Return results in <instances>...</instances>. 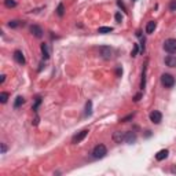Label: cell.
Returning <instances> with one entry per match:
<instances>
[{
  "label": "cell",
  "mask_w": 176,
  "mask_h": 176,
  "mask_svg": "<svg viewBox=\"0 0 176 176\" xmlns=\"http://www.w3.org/2000/svg\"><path fill=\"white\" fill-rule=\"evenodd\" d=\"M106 153H107V148H106V146H105V145L95 146V147H94V150H92L94 158H103V157L106 156Z\"/></svg>",
  "instance_id": "cell-1"
},
{
  "label": "cell",
  "mask_w": 176,
  "mask_h": 176,
  "mask_svg": "<svg viewBox=\"0 0 176 176\" xmlns=\"http://www.w3.org/2000/svg\"><path fill=\"white\" fill-rule=\"evenodd\" d=\"M164 50L167 52H169V54H175L176 52V40L175 38H168V40H165Z\"/></svg>",
  "instance_id": "cell-2"
},
{
  "label": "cell",
  "mask_w": 176,
  "mask_h": 176,
  "mask_svg": "<svg viewBox=\"0 0 176 176\" xmlns=\"http://www.w3.org/2000/svg\"><path fill=\"white\" fill-rule=\"evenodd\" d=\"M161 82H162V85H165L167 88H170L175 85V77L170 76V74H162Z\"/></svg>",
  "instance_id": "cell-3"
},
{
  "label": "cell",
  "mask_w": 176,
  "mask_h": 176,
  "mask_svg": "<svg viewBox=\"0 0 176 176\" xmlns=\"http://www.w3.org/2000/svg\"><path fill=\"white\" fill-rule=\"evenodd\" d=\"M162 120V114L158 112V110H154V112L150 113V121L154 124H160Z\"/></svg>",
  "instance_id": "cell-4"
},
{
  "label": "cell",
  "mask_w": 176,
  "mask_h": 176,
  "mask_svg": "<svg viewBox=\"0 0 176 176\" xmlns=\"http://www.w3.org/2000/svg\"><path fill=\"white\" fill-rule=\"evenodd\" d=\"M99 52H101V55L105 59H110V57H112V48L110 47H101Z\"/></svg>",
  "instance_id": "cell-5"
},
{
  "label": "cell",
  "mask_w": 176,
  "mask_h": 176,
  "mask_svg": "<svg viewBox=\"0 0 176 176\" xmlns=\"http://www.w3.org/2000/svg\"><path fill=\"white\" fill-rule=\"evenodd\" d=\"M87 135H88V129H84V131L79 132L76 136H73V140H72V142H73V143H80L85 136H87Z\"/></svg>",
  "instance_id": "cell-6"
},
{
  "label": "cell",
  "mask_w": 176,
  "mask_h": 176,
  "mask_svg": "<svg viewBox=\"0 0 176 176\" xmlns=\"http://www.w3.org/2000/svg\"><path fill=\"white\" fill-rule=\"evenodd\" d=\"M113 139H114L116 143L125 142V132H116V134L113 135Z\"/></svg>",
  "instance_id": "cell-7"
},
{
  "label": "cell",
  "mask_w": 176,
  "mask_h": 176,
  "mask_svg": "<svg viewBox=\"0 0 176 176\" xmlns=\"http://www.w3.org/2000/svg\"><path fill=\"white\" fill-rule=\"evenodd\" d=\"M14 59H15L16 62L19 63V65H24V63H25V57H24V54H22L21 51H18V50L14 52Z\"/></svg>",
  "instance_id": "cell-8"
},
{
  "label": "cell",
  "mask_w": 176,
  "mask_h": 176,
  "mask_svg": "<svg viewBox=\"0 0 176 176\" xmlns=\"http://www.w3.org/2000/svg\"><path fill=\"white\" fill-rule=\"evenodd\" d=\"M168 154H169V151H168L167 148H164V150H160L158 153L156 154V160H157V161H162V160H165L168 157Z\"/></svg>",
  "instance_id": "cell-9"
},
{
  "label": "cell",
  "mask_w": 176,
  "mask_h": 176,
  "mask_svg": "<svg viewBox=\"0 0 176 176\" xmlns=\"http://www.w3.org/2000/svg\"><path fill=\"white\" fill-rule=\"evenodd\" d=\"M30 32H32L36 37H41V36H43V29H41L40 26H37V25H33V26H30Z\"/></svg>",
  "instance_id": "cell-10"
},
{
  "label": "cell",
  "mask_w": 176,
  "mask_h": 176,
  "mask_svg": "<svg viewBox=\"0 0 176 176\" xmlns=\"http://www.w3.org/2000/svg\"><path fill=\"white\" fill-rule=\"evenodd\" d=\"M165 63H167V66H169V68H176V57H173V55L167 57L165 58Z\"/></svg>",
  "instance_id": "cell-11"
},
{
  "label": "cell",
  "mask_w": 176,
  "mask_h": 176,
  "mask_svg": "<svg viewBox=\"0 0 176 176\" xmlns=\"http://www.w3.org/2000/svg\"><path fill=\"white\" fill-rule=\"evenodd\" d=\"M135 140H136V135H135L134 132H125V142L127 143L132 145V143H135Z\"/></svg>",
  "instance_id": "cell-12"
},
{
  "label": "cell",
  "mask_w": 176,
  "mask_h": 176,
  "mask_svg": "<svg viewBox=\"0 0 176 176\" xmlns=\"http://www.w3.org/2000/svg\"><path fill=\"white\" fill-rule=\"evenodd\" d=\"M41 52H43L44 59H48V58H50V51H48V46H47V44H41Z\"/></svg>",
  "instance_id": "cell-13"
},
{
  "label": "cell",
  "mask_w": 176,
  "mask_h": 176,
  "mask_svg": "<svg viewBox=\"0 0 176 176\" xmlns=\"http://www.w3.org/2000/svg\"><path fill=\"white\" fill-rule=\"evenodd\" d=\"M154 29H156V21L147 22V26H146V32H147V33H153Z\"/></svg>",
  "instance_id": "cell-14"
},
{
  "label": "cell",
  "mask_w": 176,
  "mask_h": 176,
  "mask_svg": "<svg viewBox=\"0 0 176 176\" xmlns=\"http://www.w3.org/2000/svg\"><path fill=\"white\" fill-rule=\"evenodd\" d=\"M24 103H25V99L22 98V96H16L15 102H14V107H19L21 105H24Z\"/></svg>",
  "instance_id": "cell-15"
},
{
  "label": "cell",
  "mask_w": 176,
  "mask_h": 176,
  "mask_svg": "<svg viewBox=\"0 0 176 176\" xmlns=\"http://www.w3.org/2000/svg\"><path fill=\"white\" fill-rule=\"evenodd\" d=\"M98 32L99 33H110V32H113V28H110V26H102V28H99Z\"/></svg>",
  "instance_id": "cell-16"
},
{
  "label": "cell",
  "mask_w": 176,
  "mask_h": 176,
  "mask_svg": "<svg viewBox=\"0 0 176 176\" xmlns=\"http://www.w3.org/2000/svg\"><path fill=\"white\" fill-rule=\"evenodd\" d=\"M4 4H6V7L13 8V7H15V6H16V2H15V0H4Z\"/></svg>",
  "instance_id": "cell-17"
},
{
  "label": "cell",
  "mask_w": 176,
  "mask_h": 176,
  "mask_svg": "<svg viewBox=\"0 0 176 176\" xmlns=\"http://www.w3.org/2000/svg\"><path fill=\"white\" fill-rule=\"evenodd\" d=\"M57 14L59 16H63V14H65V7H63V4L61 3L59 6H58V8H57Z\"/></svg>",
  "instance_id": "cell-18"
},
{
  "label": "cell",
  "mask_w": 176,
  "mask_h": 176,
  "mask_svg": "<svg viewBox=\"0 0 176 176\" xmlns=\"http://www.w3.org/2000/svg\"><path fill=\"white\" fill-rule=\"evenodd\" d=\"M91 107H92V103H91V101H88L87 102V105H85V114L87 116H91Z\"/></svg>",
  "instance_id": "cell-19"
},
{
  "label": "cell",
  "mask_w": 176,
  "mask_h": 176,
  "mask_svg": "<svg viewBox=\"0 0 176 176\" xmlns=\"http://www.w3.org/2000/svg\"><path fill=\"white\" fill-rule=\"evenodd\" d=\"M19 25H21V21H16V19L8 22V26H10V28H18Z\"/></svg>",
  "instance_id": "cell-20"
},
{
  "label": "cell",
  "mask_w": 176,
  "mask_h": 176,
  "mask_svg": "<svg viewBox=\"0 0 176 176\" xmlns=\"http://www.w3.org/2000/svg\"><path fill=\"white\" fill-rule=\"evenodd\" d=\"M7 99H8V94L7 92H2V94H0V102H2V103H6V102H7Z\"/></svg>",
  "instance_id": "cell-21"
},
{
  "label": "cell",
  "mask_w": 176,
  "mask_h": 176,
  "mask_svg": "<svg viewBox=\"0 0 176 176\" xmlns=\"http://www.w3.org/2000/svg\"><path fill=\"white\" fill-rule=\"evenodd\" d=\"M169 10H170V11H176V0H170V3H169Z\"/></svg>",
  "instance_id": "cell-22"
},
{
  "label": "cell",
  "mask_w": 176,
  "mask_h": 176,
  "mask_svg": "<svg viewBox=\"0 0 176 176\" xmlns=\"http://www.w3.org/2000/svg\"><path fill=\"white\" fill-rule=\"evenodd\" d=\"M41 103V99L40 98H36V103H35V106H33V110H37V107H38V105Z\"/></svg>",
  "instance_id": "cell-23"
},
{
  "label": "cell",
  "mask_w": 176,
  "mask_h": 176,
  "mask_svg": "<svg viewBox=\"0 0 176 176\" xmlns=\"http://www.w3.org/2000/svg\"><path fill=\"white\" fill-rule=\"evenodd\" d=\"M134 117V114H129L128 117H124V118H121V123H127L128 120H131V118Z\"/></svg>",
  "instance_id": "cell-24"
},
{
  "label": "cell",
  "mask_w": 176,
  "mask_h": 176,
  "mask_svg": "<svg viewBox=\"0 0 176 176\" xmlns=\"http://www.w3.org/2000/svg\"><path fill=\"white\" fill-rule=\"evenodd\" d=\"M116 21H117V22H121V21H123V16H121L120 13L116 14Z\"/></svg>",
  "instance_id": "cell-25"
},
{
  "label": "cell",
  "mask_w": 176,
  "mask_h": 176,
  "mask_svg": "<svg viewBox=\"0 0 176 176\" xmlns=\"http://www.w3.org/2000/svg\"><path fill=\"white\" fill-rule=\"evenodd\" d=\"M6 151H7V146H6L4 143H2V154H4Z\"/></svg>",
  "instance_id": "cell-26"
},
{
  "label": "cell",
  "mask_w": 176,
  "mask_h": 176,
  "mask_svg": "<svg viewBox=\"0 0 176 176\" xmlns=\"http://www.w3.org/2000/svg\"><path fill=\"white\" fill-rule=\"evenodd\" d=\"M136 52H138V44H135L134 51H132V57H135V55H136Z\"/></svg>",
  "instance_id": "cell-27"
},
{
  "label": "cell",
  "mask_w": 176,
  "mask_h": 176,
  "mask_svg": "<svg viewBox=\"0 0 176 176\" xmlns=\"http://www.w3.org/2000/svg\"><path fill=\"white\" fill-rule=\"evenodd\" d=\"M4 80H6V76H4V74H2V76H0V84H3Z\"/></svg>",
  "instance_id": "cell-28"
},
{
  "label": "cell",
  "mask_w": 176,
  "mask_h": 176,
  "mask_svg": "<svg viewBox=\"0 0 176 176\" xmlns=\"http://www.w3.org/2000/svg\"><path fill=\"white\" fill-rule=\"evenodd\" d=\"M117 3H118V6H120V7H121V8H123V10H124V11H125V7H124V4H123V3H121V0H118V2H117Z\"/></svg>",
  "instance_id": "cell-29"
},
{
  "label": "cell",
  "mask_w": 176,
  "mask_h": 176,
  "mask_svg": "<svg viewBox=\"0 0 176 176\" xmlns=\"http://www.w3.org/2000/svg\"><path fill=\"white\" fill-rule=\"evenodd\" d=\"M139 99H140V94H139V95H136V96H135V99H134V101H135V102H138V101H139Z\"/></svg>",
  "instance_id": "cell-30"
}]
</instances>
